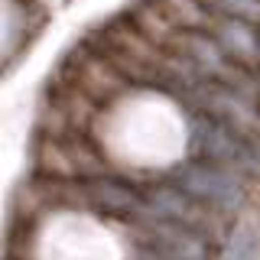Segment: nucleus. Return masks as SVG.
Returning a JSON list of instances; mask_svg holds the SVG:
<instances>
[{"instance_id": "39448f33", "label": "nucleus", "mask_w": 260, "mask_h": 260, "mask_svg": "<svg viewBox=\"0 0 260 260\" xmlns=\"http://www.w3.org/2000/svg\"><path fill=\"white\" fill-rule=\"evenodd\" d=\"M59 78L69 81V85H75L78 91L88 94L94 104H104V101H111V98H117L130 85V81L120 75L101 52H94L88 43L65 59V65L59 69Z\"/></svg>"}, {"instance_id": "20e7f679", "label": "nucleus", "mask_w": 260, "mask_h": 260, "mask_svg": "<svg viewBox=\"0 0 260 260\" xmlns=\"http://www.w3.org/2000/svg\"><path fill=\"white\" fill-rule=\"evenodd\" d=\"M137 231V241L153 247L162 260H215L211 247L215 244L205 241L202 234H195L192 228L166 221V218H156L150 211H143L140 218L127 221Z\"/></svg>"}, {"instance_id": "f257e3e1", "label": "nucleus", "mask_w": 260, "mask_h": 260, "mask_svg": "<svg viewBox=\"0 0 260 260\" xmlns=\"http://www.w3.org/2000/svg\"><path fill=\"white\" fill-rule=\"evenodd\" d=\"M189 143L195 156L231 169L241 179H247L250 185L260 182V137L257 134H244V130H234L221 124V120L208 117V114L192 111Z\"/></svg>"}, {"instance_id": "7ed1b4c3", "label": "nucleus", "mask_w": 260, "mask_h": 260, "mask_svg": "<svg viewBox=\"0 0 260 260\" xmlns=\"http://www.w3.org/2000/svg\"><path fill=\"white\" fill-rule=\"evenodd\" d=\"M173 182L182 185L185 192H192L195 199H202L205 205L218 208L221 215L234 218L247 202V179H241L238 173L218 166V162H208L202 156L195 159H182L173 173Z\"/></svg>"}, {"instance_id": "0eeeda50", "label": "nucleus", "mask_w": 260, "mask_h": 260, "mask_svg": "<svg viewBox=\"0 0 260 260\" xmlns=\"http://www.w3.org/2000/svg\"><path fill=\"white\" fill-rule=\"evenodd\" d=\"M134 260H162V257H159L153 247H146V244L137 241V257H134Z\"/></svg>"}, {"instance_id": "6e6552de", "label": "nucleus", "mask_w": 260, "mask_h": 260, "mask_svg": "<svg viewBox=\"0 0 260 260\" xmlns=\"http://www.w3.org/2000/svg\"><path fill=\"white\" fill-rule=\"evenodd\" d=\"M257 26H260V16H257Z\"/></svg>"}, {"instance_id": "f03ea898", "label": "nucleus", "mask_w": 260, "mask_h": 260, "mask_svg": "<svg viewBox=\"0 0 260 260\" xmlns=\"http://www.w3.org/2000/svg\"><path fill=\"white\" fill-rule=\"evenodd\" d=\"M143 199H146V211H150V215L192 228L195 234H202V238L211 241V244H221L228 238V231H231V218L221 215L218 208L205 205L202 199H195L192 192H185L182 185H176V182L143 185Z\"/></svg>"}, {"instance_id": "423d86ee", "label": "nucleus", "mask_w": 260, "mask_h": 260, "mask_svg": "<svg viewBox=\"0 0 260 260\" xmlns=\"http://www.w3.org/2000/svg\"><path fill=\"white\" fill-rule=\"evenodd\" d=\"M208 32L221 43V49L234 62L247 65V69H260V26L254 20L215 10V20H211Z\"/></svg>"}]
</instances>
